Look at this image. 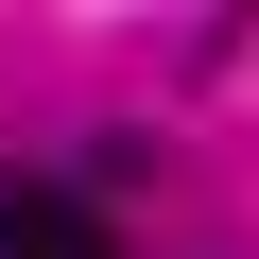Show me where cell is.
<instances>
[{"mask_svg": "<svg viewBox=\"0 0 259 259\" xmlns=\"http://www.w3.org/2000/svg\"><path fill=\"white\" fill-rule=\"evenodd\" d=\"M0 259H121V225L52 173H0Z\"/></svg>", "mask_w": 259, "mask_h": 259, "instance_id": "cell-1", "label": "cell"}]
</instances>
